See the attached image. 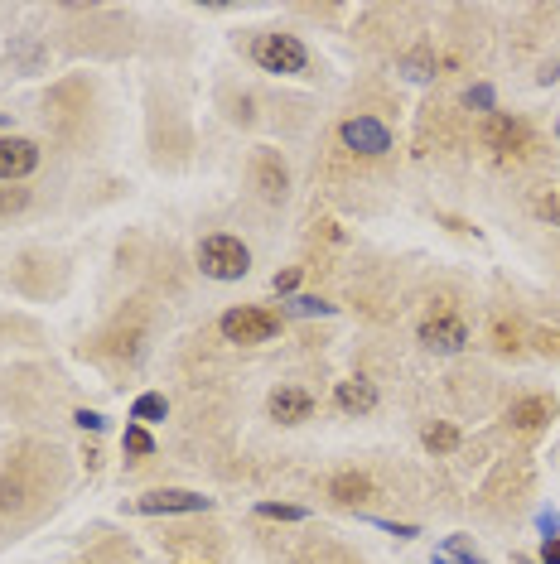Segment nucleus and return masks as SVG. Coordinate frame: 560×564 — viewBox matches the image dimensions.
<instances>
[{
  "mask_svg": "<svg viewBox=\"0 0 560 564\" xmlns=\"http://www.w3.org/2000/svg\"><path fill=\"white\" fill-rule=\"evenodd\" d=\"M252 58H256L261 73H285V78H295V73H305L309 68V49L295 39V34H256Z\"/></svg>",
  "mask_w": 560,
  "mask_h": 564,
  "instance_id": "obj_3",
  "label": "nucleus"
},
{
  "mask_svg": "<svg viewBox=\"0 0 560 564\" xmlns=\"http://www.w3.org/2000/svg\"><path fill=\"white\" fill-rule=\"evenodd\" d=\"M227 343H237V348H256V343H271L280 333V314L271 309H256V304H237V309H227L223 319H218Z\"/></svg>",
  "mask_w": 560,
  "mask_h": 564,
  "instance_id": "obj_2",
  "label": "nucleus"
},
{
  "mask_svg": "<svg viewBox=\"0 0 560 564\" xmlns=\"http://www.w3.org/2000/svg\"><path fill=\"white\" fill-rule=\"evenodd\" d=\"M401 68H406V78H416V82L435 78V54L430 49H411V54L401 58Z\"/></svg>",
  "mask_w": 560,
  "mask_h": 564,
  "instance_id": "obj_16",
  "label": "nucleus"
},
{
  "mask_svg": "<svg viewBox=\"0 0 560 564\" xmlns=\"http://www.w3.org/2000/svg\"><path fill=\"white\" fill-rule=\"evenodd\" d=\"M5 121H10V116H5V111H0V126H5Z\"/></svg>",
  "mask_w": 560,
  "mask_h": 564,
  "instance_id": "obj_27",
  "label": "nucleus"
},
{
  "mask_svg": "<svg viewBox=\"0 0 560 564\" xmlns=\"http://www.w3.org/2000/svg\"><path fill=\"white\" fill-rule=\"evenodd\" d=\"M198 270L208 280H242L252 270V251H247L242 237H232V232H213V237L198 242Z\"/></svg>",
  "mask_w": 560,
  "mask_h": 564,
  "instance_id": "obj_1",
  "label": "nucleus"
},
{
  "mask_svg": "<svg viewBox=\"0 0 560 564\" xmlns=\"http://www.w3.org/2000/svg\"><path fill=\"white\" fill-rule=\"evenodd\" d=\"M551 420H556V396H522V401L507 410V425L522 430V434L546 430Z\"/></svg>",
  "mask_w": 560,
  "mask_h": 564,
  "instance_id": "obj_9",
  "label": "nucleus"
},
{
  "mask_svg": "<svg viewBox=\"0 0 560 564\" xmlns=\"http://www.w3.org/2000/svg\"><path fill=\"white\" fill-rule=\"evenodd\" d=\"M256 188H261L271 203H280V198H285V188H290V174H285L280 155H271V150H261V155H256Z\"/></svg>",
  "mask_w": 560,
  "mask_h": 564,
  "instance_id": "obj_12",
  "label": "nucleus"
},
{
  "mask_svg": "<svg viewBox=\"0 0 560 564\" xmlns=\"http://www.w3.org/2000/svg\"><path fill=\"white\" fill-rule=\"evenodd\" d=\"M464 102H469L474 111H488V116H493V87H483V82H478V87H469V97H464Z\"/></svg>",
  "mask_w": 560,
  "mask_h": 564,
  "instance_id": "obj_21",
  "label": "nucleus"
},
{
  "mask_svg": "<svg viewBox=\"0 0 560 564\" xmlns=\"http://www.w3.org/2000/svg\"><path fill=\"white\" fill-rule=\"evenodd\" d=\"M329 497L343 502V507H353V502L372 497V478H367V473H338L334 483H329Z\"/></svg>",
  "mask_w": 560,
  "mask_h": 564,
  "instance_id": "obj_13",
  "label": "nucleus"
},
{
  "mask_svg": "<svg viewBox=\"0 0 560 564\" xmlns=\"http://www.w3.org/2000/svg\"><path fill=\"white\" fill-rule=\"evenodd\" d=\"M483 145H488L498 160H512V155H522V150L532 145V131H527L522 116H512V111H493L488 126H483Z\"/></svg>",
  "mask_w": 560,
  "mask_h": 564,
  "instance_id": "obj_5",
  "label": "nucleus"
},
{
  "mask_svg": "<svg viewBox=\"0 0 560 564\" xmlns=\"http://www.w3.org/2000/svg\"><path fill=\"white\" fill-rule=\"evenodd\" d=\"M420 343L430 352H440V357H454V352H464V343H469V323L459 319V314H449V309H435L430 319L420 323Z\"/></svg>",
  "mask_w": 560,
  "mask_h": 564,
  "instance_id": "obj_6",
  "label": "nucleus"
},
{
  "mask_svg": "<svg viewBox=\"0 0 560 564\" xmlns=\"http://www.w3.org/2000/svg\"><path fill=\"white\" fill-rule=\"evenodd\" d=\"M73 420H78V425H83V430H102V425H107V420H102V415H97V410H78V415H73Z\"/></svg>",
  "mask_w": 560,
  "mask_h": 564,
  "instance_id": "obj_24",
  "label": "nucleus"
},
{
  "mask_svg": "<svg viewBox=\"0 0 560 564\" xmlns=\"http://www.w3.org/2000/svg\"><path fill=\"white\" fill-rule=\"evenodd\" d=\"M334 401L343 415H372L377 410V386L367 381V376H348V381H338V391H334Z\"/></svg>",
  "mask_w": 560,
  "mask_h": 564,
  "instance_id": "obj_11",
  "label": "nucleus"
},
{
  "mask_svg": "<svg viewBox=\"0 0 560 564\" xmlns=\"http://www.w3.org/2000/svg\"><path fill=\"white\" fill-rule=\"evenodd\" d=\"M338 140H343V150H353V155H363V160H382V155L392 150V131H387L377 116H348V121L338 126Z\"/></svg>",
  "mask_w": 560,
  "mask_h": 564,
  "instance_id": "obj_4",
  "label": "nucleus"
},
{
  "mask_svg": "<svg viewBox=\"0 0 560 564\" xmlns=\"http://www.w3.org/2000/svg\"><path fill=\"white\" fill-rule=\"evenodd\" d=\"M290 314H305V319H309V314H334V304H324V299H305V295H300V299H290Z\"/></svg>",
  "mask_w": 560,
  "mask_h": 564,
  "instance_id": "obj_19",
  "label": "nucleus"
},
{
  "mask_svg": "<svg viewBox=\"0 0 560 564\" xmlns=\"http://www.w3.org/2000/svg\"><path fill=\"white\" fill-rule=\"evenodd\" d=\"M536 213H541V217H556V222H560V198H556V193H551V198H541V203H536Z\"/></svg>",
  "mask_w": 560,
  "mask_h": 564,
  "instance_id": "obj_26",
  "label": "nucleus"
},
{
  "mask_svg": "<svg viewBox=\"0 0 560 564\" xmlns=\"http://www.w3.org/2000/svg\"><path fill=\"white\" fill-rule=\"evenodd\" d=\"M295 285H300V270H280L276 275V295H290Z\"/></svg>",
  "mask_w": 560,
  "mask_h": 564,
  "instance_id": "obj_23",
  "label": "nucleus"
},
{
  "mask_svg": "<svg viewBox=\"0 0 560 564\" xmlns=\"http://www.w3.org/2000/svg\"><path fill=\"white\" fill-rule=\"evenodd\" d=\"M309 415H314V396H309L305 386H280V391H271V420L300 425Z\"/></svg>",
  "mask_w": 560,
  "mask_h": 564,
  "instance_id": "obj_10",
  "label": "nucleus"
},
{
  "mask_svg": "<svg viewBox=\"0 0 560 564\" xmlns=\"http://www.w3.org/2000/svg\"><path fill=\"white\" fill-rule=\"evenodd\" d=\"M165 415H169V401L160 391H145V396H136V405H131V420H136V425H160Z\"/></svg>",
  "mask_w": 560,
  "mask_h": 564,
  "instance_id": "obj_14",
  "label": "nucleus"
},
{
  "mask_svg": "<svg viewBox=\"0 0 560 564\" xmlns=\"http://www.w3.org/2000/svg\"><path fill=\"white\" fill-rule=\"evenodd\" d=\"M140 516H174V511H213V497L203 492H184V487H160V492H145L136 502Z\"/></svg>",
  "mask_w": 560,
  "mask_h": 564,
  "instance_id": "obj_7",
  "label": "nucleus"
},
{
  "mask_svg": "<svg viewBox=\"0 0 560 564\" xmlns=\"http://www.w3.org/2000/svg\"><path fill=\"white\" fill-rule=\"evenodd\" d=\"M420 444H425L430 454H454V449H459V430H454V425H445V420H435V425H425Z\"/></svg>",
  "mask_w": 560,
  "mask_h": 564,
  "instance_id": "obj_15",
  "label": "nucleus"
},
{
  "mask_svg": "<svg viewBox=\"0 0 560 564\" xmlns=\"http://www.w3.org/2000/svg\"><path fill=\"white\" fill-rule=\"evenodd\" d=\"M25 203H29V193H25V188H10V193L0 188V217H5V213H20Z\"/></svg>",
  "mask_w": 560,
  "mask_h": 564,
  "instance_id": "obj_20",
  "label": "nucleus"
},
{
  "mask_svg": "<svg viewBox=\"0 0 560 564\" xmlns=\"http://www.w3.org/2000/svg\"><path fill=\"white\" fill-rule=\"evenodd\" d=\"M261 516L266 521H305V507H290V502H261Z\"/></svg>",
  "mask_w": 560,
  "mask_h": 564,
  "instance_id": "obj_18",
  "label": "nucleus"
},
{
  "mask_svg": "<svg viewBox=\"0 0 560 564\" xmlns=\"http://www.w3.org/2000/svg\"><path fill=\"white\" fill-rule=\"evenodd\" d=\"M493 338H498V352H512V348H517V328H507L503 319L493 323Z\"/></svg>",
  "mask_w": 560,
  "mask_h": 564,
  "instance_id": "obj_22",
  "label": "nucleus"
},
{
  "mask_svg": "<svg viewBox=\"0 0 560 564\" xmlns=\"http://www.w3.org/2000/svg\"><path fill=\"white\" fill-rule=\"evenodd\" d=\"M121 444H126V454H136V458L155 454V439L145 434V425H126V439H121Z\"/></svg>",
  "mask_w": 560,
  "mask_h": 564,
  "instance_id": "obj_17",
  "label": "nucleus"
},
{
  "mask_svg": "<svg viewBox=\"0 0 560 564\" xmlns=\"http://www.w3.org/2000/svg\"><path fill=\"white\" fill-rule=\"evenodd\" d=\"M541 564H560V536H546V545H541Z\"/></svg>",
  "mask_w": 560,
  "mask_h": 564,
  "instance_id": "obj_25",
  "label": "nucleus"
},
{
  "mask_svg": "<svg viewBox=\"0 0 560 564\" xmlns=\"http://www.w3.org/2000/svg\"><path fill=\"white\" fill-rule=\"evenodd\" d=\"M39 169V145L25 135H0V179H29Z\"/></svg>",
  "mask_w": 560,
  "mask_h": 564,
  "instance_id": "obj_8",
  "label": "nucleus"
}]
</instances>
